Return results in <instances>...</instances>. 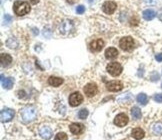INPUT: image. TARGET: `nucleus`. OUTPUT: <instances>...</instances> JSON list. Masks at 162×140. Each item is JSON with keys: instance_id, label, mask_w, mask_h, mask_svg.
Here are the masks:
<instances>
[{"instance_id": "3", "label": "nucleus", "mask_w": 162, "mask_h": 140, "mask_svg": "<svg viewBox=\"0 0 162 140\" xmlns=\"http://www.w3.org/2000/svg\"><path fill=\"white\" fill-rule=\"evenodd\" d=\"M135 42L133 40V38L130 37V36H127V37H123L121 38L119 42V46L122 50H125V51H130L134 48Z\"/></svg>"}, {"instance_id": "20", "label": "nucleus", "mask_w": 162, "mask_h": 140, "mask_svg": "<svg viewBox=\"0 0 162 140\" xmlns=\"http://www.w3.org/2000/svg\"><path fill=\"white\" fill-rule=\"evenodd\" d=\"M142 15H143V18L145 19V20L150 21L156 16V13H155V11L152 10V9H146V10L143 11Z\"/></svg>"}, {"instance_id": "5", "label": "nucleus", "mask_w": 162, "mask_h": 140, "mask_svg": "<svg viewBox=\"0 0 162 140\" xmlns=\"http://www.w3.org/2000/svg\"><path fill=\"white\" fill-rule=\"evenodd\" d=\"M74 29V24L71 20H64L63 22L61 23L59 28V31L61 34L67 35L71 32L72 30Z\"/></svg>"}, {"instance_id": "24", "label": "nucleus", "mask_w": 162, "mask_h": 140, "mask_svg": "<svg viewBox=\"0 0 162 140\" xmlns=\"http://www.w3.org/2000/svg\"><path fill=\"white\" fill-rule=\"evenodd\" d=\"M88 114H89L88 110L84 108V109H81L78 112V117L80 118V119H85V118H87V116H88Z\"/></svg>"}, {"instance_id": "14", "label": "nucleus", "mask_w": 162, "mask_h": 140, "mask_svg": "<svg viewBox=\"0 0 162 140\" xmlns=\"http://www.w3.org/2000/svg\"><path fill=\"white\" fill-rule=\"evenodd\" d=\"M0 60H1L2 67H7L11 64L12 57L9 54H7V53H1V55H0Z\"/></svg>"}, {"instance_id": "27", "label": "nucleus", "mask_w": 162, "mask_h": 140, "mask_svg": "<svg viewBox=\"0 0 162 140\" xmlns=\"http://www.w3.org/2000/svg\"><path fill=\"white\" fill-rule=\"evenodd\" d=\"M154 100L158 103H162V94H160V93L155 94V95H154Z\"/></svg>"}, {"instance_id": "8", "label": "nucleus", "mask_w": 162, "mask_h": 140, "mask_svg": "<svg viewBox=\"0 0 162 140\" xmlns=\"http://www.w3.org/2000/svg\"><path fill=\"white\" fill-rule=\"evenodd\" d=\"M106 88L108 91H112V92H116V91H120L123 88V84L120 81H109L106 83Z\"/></svg>"}, {"instance_id": "23", "label": "nucleus", "mask_w": 162, "mask_h": 140, "mask_svg": "<svg viewBox=\"0 0 162 140\" xmlns=\"http://www.w3.org/2000/svg\"><path fill=\"white\" fill-rule=\"evenodd\" d=\"M153 132L156 135H161L162 134V123L161 122H158V123H155V124H154Z\"/></svg>"}, {"instance_id": "25", "label": "nucleus", "mask_w": 162, "mask_h": 140, "mask_svg": "<svg viewBox=\"0 0 162 140\" xmlns=\"http://www.w3.org/2000/svg\"><path fill=\"white\" fill-rule=\"evenodd\" d=\"M54 140H67V135L64 132H59L58 134H56Z\"/></svg>"}, {"instance_id": "26", "label": "nucleus", "mask_w": 162, "mask_h": 140, "mask_svg": "<svg viewBox=\"0 0 162 140\" xmlns=\"http://www.w3.org/2000/svg\"><path fill=\"white\" fill-rule=\"evenodd\" d=\"M76 12H77V14H83L84 12H85V7H84L83 5H79V6H77V8H76Z\"/></svg>"}, {"instance_id": "7", "label": "nucleus", "mask_w": 162, "mask_h": 140, "mask_svg": "<svg viewBox=\"0 0 162 140\" xmlns=\"http://www.w3.org/2000/svg\"><path fill=\"white\" fill-rule=\"evenodd\" d=\"M0 117H1V121L3 123L10 121V120H12V118L14 117V110L10 109V108H4L1 111Z\"/></svg>"}, {"instance_id": "4", "label": "nucleus", "mask_w": 162, "mask_h": 140, "mask_svg": "<svg viewBox=\"0 0 162 140\" xmlns=\"http://www.w3.org/2000/svg\"><path fill=\"white\" fill-rule=\"evenodd\" d=\"M106 69H107L108 73L112 76H118L122 72V66L118 62H111L107 65Z\"/></svg>"}, {"instance_id": "21", "label": "nucleus", "mask_w": 162, "mask_h": 140, "mask_svg": "<svg viewBox=\"0 0 162 140\" xmlns=\"http://www.w3.org/2000/svg\"><path fill=\"white\" fill-rule=\"evenodd\" d=\"M136 99H137V102H138L139 104H141V105H146L147 102H148V97H147V95L146 94H144V93L138 94V96L136 97Z\"/></svg>"}, {"instance_id": "31", "label": "nucleus", "mask_w": 162, "mask_h": 140, "mask_svg": "<svg viewBox=\"0 0 162 140\" xmlns=\"http://www.w3.org/2000/svg\"><path fill=\"white\" fill-rule=\"evenodd\" d=\"M66 1H67V2H68V3H70V4H73V3H74V2H75V1H76V0H66Z\"/></svg>"}, {"instance_id": "10", "label": "nucleus", "mask_w": 162, "mask_h": 140, "mask_svg": "<svg viewBox=\"0 0 162 140\" xmlns=\"http://www.w3.org/2000/svg\"><path fill=\"white\" fill-rule=\"evenodd\" d=\"M84 93L86 94L87 97H93L96 93H97L98 89H97V86H96L95 83H88L87 85H85L84 87Z\"/></svg>"}, {"instance_id": "22", "label": "nucleus", "mask_w": 162, "mask_h": 140, "mask_svg": "<svg viewBox=\"0 0 162 140\" xmlns=\"http://www.w3.org/2000/svg\"><path fill=\"white\" fill-rule=\"evenodd\" d=\"M131 115L133 116L134 119L138 120L140 118L142 117V113H141V110H140V108L138 107H133L131 109Z\"/></svg>"}, {"instance_id": "18", "label": "nucleus", "mask_w": 162, "mask_h": 140, "mask_svg": "<svg viewBox=\"0 0 162 140\" xmlns=\"http://www.w3.org/2000/svg\"><path fill=\"white\" fill-rule=\"evenodd\" d=\"M131 136L133 137L134 139L140 140V139H142L145 136V132H144V130L141 129V128H135V129L132 130Z\"/></svg>"}, {"instance_id": "15", "label": "nucleus", "mask_w": 162, "mask_h": 140, "mask_svg": "<svg viewBox=\"0 0 162 140\" xmlns=\"http://www.w3.org/2000/svg\"><path fill=\"white\" fill-rule=\"evenodd\" d=\"M118 54L119 53H118V50L116 48L110 47L105 50V57L107 59H115L118 56Z\"/></svg>"}, {"instance_id": "28", "label": "nucleus", "mask_w": 162, "mask_h": 140, "mask_svg": "<svg viewBox=\"0 0 162 140\" xmlns=\"http://www.w3.org/2000/svg\"><path fill=\"white\" fill-rule=\"evenodd\" d=\"M4 19H5V22L9 23L12 21V17L10 15H8V14H5V16H4Z\"/></svg>"}, {"instance_id": "19", "label": "nucleus", "mask_w": 162, "mask_h": 140, "mask_svg": "<svg viewBox=\"0 0 162 140\" xmlns=\"http://www.w3.org/2000/svg\"><path fill=\"white\" fill-rule=\"evenodd\" d=\"M48 83H49L51 86H53V87H58V86H60L62 83H63V79L59 78V77L51 76V77H49V79H48Z\"/></svg>"}, {"instance_id": "16", "label": "nucleus", "mask_w": 162, "mask_h": 140, "mask_svg": "<svg viewBox=\"0 0 162 140\" xmlns=\"http://www.w3.org/2000/svg\"><path fill=\"white\" fill-rule=\"evenodd\" d=\"M70 131L74 135L80 134L83 131V125L80 124V123H72L70 125Z\"/></svg>"}, {"instance_id": "9", "label": "nucleus", "mask_w": 162, "mask_h": 140, "mask_svg": "<svg viewBox=\"0 0 162 140\" xmlns=\"http://www.w3.org/2000/svg\"><path fill=\"white\" fill-rule=\"evenodd\" d=\"M104 46V41L102 39H95L93 41H91L90 44H89V49L92 52H98Z\"/></svg>"}, {"instance_id": "17", "label": "nucleus", "mask_w": 162, "mask_h": 140, "mask_svg": "<svg viewBox=\"0 0 162 140\" xmlns=\"http://www.w3.org/2000/svg\"><path fill=\"white\" fill-rule=\"evenodd\" d=\"M1 82H2V86L5 89H10L12 86H13L14 83V79L12 77H7V78H4L3 75H1Z\"/></svg>"}, {"instance_id": "29", "label": "nucleus", "mask_w": 162, "mask_h": 140, "mask_svg": "<svg viewBox=\"0 0 162 140\" xmlns=\"http://www.w3.org/2000/svg\"><path fill=\"white\" fill-rule=\"evenodd\" d=\"M155 59L158 62H162V53H158V54H156Z\"/></svg>"}, {"instance_id": "13", "label": "nucleus", "mask_w": 162, "mask_h": 140, "mask_svg": "<svg viewBox=\"0 0 162 140\" xmlns=\"http://www.w3.org/2000/svg\"><path fill=\"white\" fill-rule=\"evenodd\" d=\"M39 134L43 139L48 140V139H50L52 137V130H51L50 127H48V126H43L42 128L40 129Z\"/></svg>"}, {"instance_id": "6", "label": "nucleus", "mask_w": 162, "mask_h": 140, "mask_svg": "<svg viewBox=\"0 0 162 140\" xmlns=\"http://www.w3.org/2000/svg\"><path fill=\"white\" fill-rule=\"evenodd\" d=\"M82 101H83V96L79 92H73L69 96V104L73 107L80 105Z\"/></svg>"}, {"instance_id": "32", "label": "nucleus", "mask_w": 162, "mask_h": 140, "mask_svg": "<svg viewBox=\"0 0 162 140\" xmlns=\"http://www.w3.org/2000/svg\"><path fill=\"white\" fill-rule=\"evenodd\" d=\"M161 86H162V84H161Z\"/></svg>"}, {"instance_id": "12", "label": "nucleus", "mask_w": 162, "mask_h": 140, "mask_svg": "<svg viewBox=\"0 0 162 140\" xmlns=\"http://www.w3.org/2000/svg\"><path fill=\"white\" fill-rule=\"evenodd\" d=\"M116 8H117V5L113 1H106L102 5V10L106 14H112L116 10Z\"/></svg>"}, {"instance_id": "1", "label": "nucleus", "mask_w": 162, "mask_h": 140, "mask_svg": "<svg viewBox=\"0 0 162 140\" xmlns=\"http://www.w3.org/2000/svg\"><path fill=\"white\" fill-rule=\"evenodd\" d=\"M20 117L23 122H32L37 118V109L34 106H26L20 111Z\"/></svg>"}, {"instance_id": "11", "label": "nucleus", "mask_w": 162, "mask_h": 140, "mask_svg": "<svg viewBox=\"0 0 162 140\" xmlns=\"http://www.w3.org/2000/svg\"><path fill=\"white\" fill-rule=\"evenodd\" d=\"M128 121H129V118H128L127 115L124 114V113H120V114H118L117 116L115 117L114 124L119 127H123L127 124Z\"/></svg>"}, {"instance_id": "2", "label": "nucleus", "mask_w": 162, "mask_h": 140, "mask_svg": "<svg viewBox=\"0 0 162 140\" xmlns=\"http://www.w3.org/2000/svg\"><path fill=\"white\" fill-rule=\"evenodd\" d=\"M13 9L15 14H17L18 16H23L30 12L31 7L28 2L26 1H15L13 5Z\"/></svg>"}, {"instance_id": "30", "label": "nucleus", "mask_w": 162, "mask_h": 140, "mask_svg": "<svg viewBox=\"0 0 162 140\" xmlns=\"http://www.w3.org/2000/svg\"><path fill=\"white\" fill-rule=\"evenodd\" d=\"M29 1H30L32 4H37L38 2H39V0H29Z\"/></svg>"}]
</instances>
